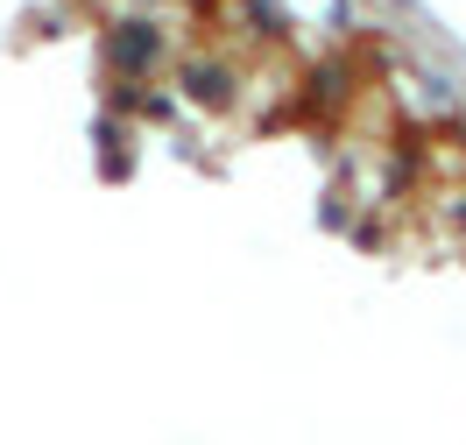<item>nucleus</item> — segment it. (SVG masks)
I'll list each match as a JSON object with an SVG mask.
<instances>
[{"instance_id":"obj_1","label":"nucleus","mask_w":466,"mask_h":445,"mask_svg":"<svg viewBox=\"0 0 466 445\" xmlns=\"http://www.w3.org/2000/svg\"><path fill=\"white\" fill-rule=\"evenodd\" d=\"M163 57H170V35H163L156 15H120L114 29H106V64L127 71V78H148Z\"/></svg>"},{"instance_id":"obj_2","label":"nucleus","mask_w":466,"mask_h":445,"mask_svg":"<svg viewBox=\"0 0 466 445\" xmlns=\"http://www.w3.org/2000/svg\"><path fill=\"white\" fill-rule=\"evenodd\" d=\"M177 92L198 99L205 114H219V106L240 99V71H233V57H219V50H191V57H177Z\"/></svg>"},{"instance_id":"obj_3","label":"nucleus","mask_w":466,"mask_h":445,"mask_svg":"<svg viewBox=\"0 0 466 445\" xmlns=\"http://www.w3.org/2000/svg\"><path fill=\"white\" fill-rule=\"evenodd\" d=\"M233 22H240V29L248 35H262V43H290V15H283V7H276V0H240V7H233Z\"/></svg>"}]
</instances>
